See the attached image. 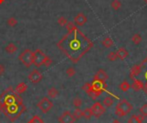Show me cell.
I'll use <instances>...</instances> for the list:
<instances>
[{"mask_svg": "<svg viewBox=\"0 0 147 123\" xmlns=\"http://www.w3.org/2000/svg\"><path fill=\"white\" fill-rule=\"evenodd\" d=\"M139 66H140V73L139 74H143V78H144V80H141L144 84L143 90L147 95V57L141 62V64Z\"/></svg>", "mask_w": 147, "mask_h": 123, "instance_id": "7", "label": "cell"}, {"mask_svg": "<svg viewBox=\"0 0 147 123\" xmlns=\"http://www.w3.org/2000/svg\"><path fill=\"white\" fill-rule=\"evenodd\" d=\"M33 51L31 49H25L20 55L19 60L27 67L29 68L33 65Z\"/></svg>", "mask_w": 147, "mask_h": 123, "instance_id": "4", "label": "cell"}, {"mask_svg": "<svg viewBox=\"0 0 147 123\" xmlns=\"http://www.w3.org/2000/svg\"><path fill=\"white\" fill-rule=\"evenodd\" d=\"M65 28H66L67 32H72V31H74L75 29H78L77 26H76V24H75L74 23H72V22L67 23V24L65 25Z\"/></svg>", "mask_w": 147, "mask_h": 123, "instance_id": "28", "label": "cell"}, {"mask_svg": "<svg viewBox=\"0 0 147 123\" xmlns=\"http://www.w3.org/2000/svg\"><path fill=\"white\" fill-rule=\"evenodd\" d=\"M102 94V93L98 92V91H96V90H94L93 89H92V90L88 93V95L90 96V97L92 100H96V99H97V97H98V96H100Z\"/></svg>", "mask_w": 147, "mask_h": 123, "instance_id": "25", "label": "cell"}, {"mask_svg": "<svg viewBox=\"0 0 147 123\" xmlns=\"http://www.w3.org/2000/svg\"><path fill=\"white\" fill-rule=\"evenodd\" d=\"M75 121H76V118L74 117L73 114H71L68 110L65 111L59 118V123H74Z\"/></svg>", "mask_w": 147, "mask_h": 123, "instance_id": "9", "label": "cell"}, {"mask_svg": "<svg viewBox=\"0 0 147 123\" xmlns=\"http://www.w3.org/2000/svg\"><path fill=\"white\" fill-rule=\"evenodd\" d=\"M88 19L86 17V16L84 13H78L75 17H74V23L77 26H84L86 23H87Z\"/></svg>", "mask_w": 147, "mask_h": 123, "instance_id": "11", "label": "cell"}, {"mask_svg": "<svg viewBox=\"0 0 147 123\" xmlns=\"http://www.w3.org/2000/svg\"><path fill=\"white\" fill-rule=\"evenodd\" d=\"M116 53H117L118 59H121V60H124V59H125L126 58H127L128 55H129V53H128V52L126 51V49L124 48V47H120V48L117 50Z\"/></svg>", "mask_w": 147, "mask_h": 123, "instance_id": "15", "label": "cell"}, {"mask_svg": "<svg viewBox=\"0 0 147 123\" xmlns=\"http://www.w3.org/2000/svg\"><path fill=\"white\" fill-rule=\"evenodd\" d=\"M47 58V55L41 50V49H36L33 53V65H35L36 67H40L43 66L44 61Z\"/></svg>", "mask_w": 147, "mask_h": 123, "instance_id": "5", "label": "cell"}, {"mask_svg": "<svg viewBox=\"0 0 147 123\" xmlns=\"http://www.w3.org/2000/svg\"><path fill=\"white\" fill-rule=\"evenodd\" d=\"M102 46H103L104 47L108 48V47H111L114 45V41H113V40H112L110 37H106L105 39L102 40Z\"/></svg>", "mask_w": 147, "mask_h": 123, "instance_id": "20", "label": "cell"}, {"mask_svg": "<svg viewBox=\"0 0 147 123\" xmlns=\"http://www.w3.org/2000/svg\"><path fill=\"white\" fill-rule=\"evenodd\" d=\"M82 90H84V91H85L87 94L92 90V86H91V84L90 83H85L84 85H83V87H82Z\"/></svg>", "mask_w": 147, "mask_h": 123, "instance_id": "35", "label": "cell"}, {"mask_svg": "<svg viewBox=\"0 0 147 123\" xmlns=\"http://www.w3.org/2000/svg\"><path fill=\"white\" fill-rule=\"evenodd\" d=\"M18 23V21L15 18V17H10L8 20H7V24L10 26V27H15L17 26Z\"/></svg>", "mask_w": 147, "mask_h": 123, "instance_id": "31", "label": "cell"}, {"mask_svg": "<svg viewBox=\"0 0 147 123\" xmlns=\"http://www.w3.org/2000/svg\"><path fill=\"white\" fill-rule=\"evenodd\" d=\"M58 48L73 63H78L93 47V42L78 29L68 32L58 43Z\"/></svg>", "mask_w": 147, "mask_h": 123, "instance_id": "1", "label": "cell"}, {"mask_svg": "<svg viewBox=\"0 0 147 123\" xmlns=\"http://www.w3.org/2000/svg\"><path fill=\"white\" fill-rule=\"evenodd\" d=\"M92 116H93V114H92V110L90 108H86L84 110H83V117L84 118L90 120Z\"/></svg>", "mask_w": 147, "mask_h": 123, "instance_id": "22", "label": "cell"}, {"mask_svg": "<svg viewBox=\"0 0 147 123\" xmlns=\"http://www.w3.org/2000/svg\"><path fill=\"white\" fill-rule=\"evenodd\" d=\"M5 68L3 65L0 64V76H2L4 73H5Z\"/></svg>", "mask_w": 147, "mask_h": 123, "instance_id": "40", "label": "cell"}, {"mask_svg": "<svg viewBox=\"0 0 147 123\" xmlns=\"http://www.w3.org/2000/svg\"><path fill=\"white\" fill-rule=\"evenodd\" d=\"M132 41L134 45H139L142 41V37L139 34H134L132 37Z\"/></svg>", "mask_w": 147, "mask_h": 123, "instance_id": "23", "label": "cell"}, {"mask_svg": "<svg viewBox=\"0 0 147 123\" xmlns=\"http://www.w3.org/2000/svg\"><path fill=\"white\" fill-rule=\"evenodd\" d=\"M131 87H132V89L133 90H135V91H139V90H143V88H144V84H143V82H142L141 80H139V79H134L132 84L131 85Z\"/></svg>", "mask_w": 147, "mask_h": 123, "instance_id": "14", "label": "cell"}, {"mask_svg": "<svg viewBox=\"0 0 147 123\" xmlns=\"http://www.w3.org/2000/svg\"><path fill=\"white\" fill-rule=\"evenodd\" d=\"M91 86H92V89L94 90L101 92V93H102L103 90L106 89L105 82H101V81H98V80H93V82L91 84Z\"/></svg>", "mask_w": 147, "mask_h": 123, "instance_id": "12", "label": "cell"}, {"mask_svg": "<svg viewBox=\"0 0 147 123\" xmlns=\"http://www.w3.org/2000/svg\"><path fill=\"white\" fill-rule=\"evenodd\" d=\"M128 123H139L138 119H137V115H132L129 120H128Z\"/></svg>", "mask_w": 147, "mask_h": 123, "instance_id": "38", "label": "cell"}, {"mask_svg": "<svg viewBox=\"0 0 147 123\" xmlns=\"http://www.w3.org/2000/svg\"><path fill=\"white\" fill-rule=\"evenodd\" d=\"M4 2V0H0V4H2Z\"/></svg>", "mask_w": 147, "mask_h": 123, "instance_id": "42", "label": "cell"}, {"mask_svg": "<svg viewBox=\"0 0 147 123\" xmlns=\"http://www.w3.org/2000/svg\"><path fill=\"white\" fill-rule=\"evenodd\" d=\"M144 118L145 117L143 114H139L138 115H137V119H138V120L139 123H143V121L144 120Z\"/></svg>", "mask_w": 147, "mask_h": 123, "instance_id": "39", "label": "cell"}, {"mask_svg": "<svg viewBox=\"0 0 147 123\" xmlns=\"http://www.w3.org/2000/svg\"><path fill=\"white\" fill-rule=\"evenodd\" d=\"M72 103H73V106H74L76 108H80V107L82 106V104H83V101H82V99H81L80 97L76 96V97L73 99Z\"/></svg>", "mask_w": 147, "mask_h": 123, "instance_id": "27", "label": "cell"}, {"mask_svg": "<svg viewBox=\"0 0 147 123\" xmlns=\"http://www.w3.org/2000/svg\"><path fill=\"white\" fill-rule=\"evenodd\" d=\"M28 90V84L24 82H22L20 84H18L15 89V90L18 93V94H23L26 90Z\"/></svg>", "mask_w": 147, "mask_h": 123, "instance_id": "16", "label": "cell"}, {"mask_svg": "<svg viewBox=\"0 0 147 123\" xmlns=\"http://www.w3.org/2000/svg\"><path fill=\"white\" fill-rule=\"evenodd\" d=\"M107 58H108V59L109 61H115V60L118 59V56H117L116 52H110V53L108 54Z\"/></svg>", "mask_w": 147, "mask_h": 123, "instance_id": "33", "label": "cell"}, {"mask_svg": "<svg viewBox=\"0 0 147 123\" xmlns=\"http://www.w3.org/2000/svg\"><path fill=\"white\" fill-rule=\"evenodd\" d=\"M112 123H121V122L120 120H114Z\"/></svg>", "mask_w": 147, "mask_h": 123, "instance_id": "41", "label": "cell"}, {"mask_svg": "<svg viewBox=\"0 0 147 123\" xmlns=\"http://www.w3.org/2000/svg\"><path fill=\"white\" fill-rule=\"evenodd\" d=\"M108 73L102 69L98 70L97 72L94 76V80H98V81H101V82H106L108 80Z\"/></svg>", "mask_w": 147, "mask_h": 123, "instance_id": "13", "label": "cell"}, {"mask_svg": "<svg viewBox=\"0 0 147 123\" xmlns=\"http://www.w3.org/2000/svg\"><path fill=\"white\" fill-rule=\"evenodd\" d=\"M52 64H53V60H52L48 56H47V58H46V59H45V61H44L43 66H45L46 67H49Z\"/></svg>", "mask_w": 147, "mask_h": 123, "instance_id": "37", "label": "cell"}, {"mask_svg": "<svg viewBox=\"0 0 147 123\" xmlns=\"http://www.w3.org/2000/svg\"><path fill=\"white\" fill-rule=\"evenodd\" d=\"M132 110V105L126 99H122L115 107V114L120 117H124Z\"/></svg>", "mask_w": 147, "mask_h": 123, "instance_id": "3", "label": "cell"}, {"mask_svg": "<svg viewBox=\"0 0 147 123\" xmlns=\"http://www.w3.org/2000/svg\"><path fill=\"white\" fill-rule=\"evenodd\" d=\"M0 108L13 121L23 114L25 107L23 104V99L20 94L10 87L0 96Z\"/></svg>", "mask_w": 147, "mask_h": 123, "instance_id": "2", "label": "cell"}, {"mask_svg": "<svg viewBox=\"0 0 147 123\" xmlns=\"http://www.w3.org/2000/svg\"><path fill=\"white\" fill-rule=\"evenodd\" d=\"M42 78H43L42 73L39 70H37V69L33 70L29 73V80L31 83H33V84H38V83H40L42 80Z\"/></svg>", "mask_w": 147, "mask_h": 123, "instance_id": "10", "label": "cell"}, {"mask_svg": "<svg viewBox=\"0 0 147 123\" xmlns=\"http://www.w3.org/2000/svg\"><path fill=\"white\" fill-rule=\"evenodd\" d=\"M130 88H131V84H130L127 81H123V82L120 84V89L123 92L127 91Z\"/></svg>", "mask_w": 147, "mask_h": 123, "instance_id": "24", "label": "cell"}, {"mask_svg": "<svg viewBox=\"0 0 147 123\" xmlns=\"http://www.w3.org/2000/svg\"><path fill=\"white\" fill-rule=\"evenodd\" d=\"M144 2L145 4H147V0H144Z\"/></svg>", "mask_w": 147, "mask_h": 123, "instance_id": "43", "label": "cell"}, {"mask_svg": "<svg viewBox=\"0 0 147 123\" xmlns=\"http://www.w3.org/2000/svg\"><path fill=\"white\" fill-rule=\"evenodd\" d=\"M67 23H68V21H67V19H66L65 17H59V19H58V23H59V25L61 26V27L65 26V25L67 24Z\"/></svg>", "mask_w": 147, "mask_h": 123, "instance_id": "34", "label": "cell"}, {"mask_svg": "<svg viewBox=\"0 0 147 123\" xmlns=\"http://www.w3.org/2000/svg\"><path fill=\"white\" fill-rule=\"evenodd\" d=\"M59 95V90L56 89L55 87H51L47 90V96L50 98H56V97H58Z\"/></svg>", "mask_w": 147, "mask_h": 123, "instance_id": "18", "label": "cell"}, {"mask_svg": "<svg viewBox=\"0 0 147 123\" xmlns=\"http://www.w3.org/2000/svg\"><path fill=\"white\" fill-rule=\"evenodd\" d=\"M37 107L43 114H47L52 109V108L53 107V103L48 97L45 96L37 103Z\"/></svg>", "mask_w": 147, "mask_h": 123, "instance_id": "6", "label": "cell"}, {"mask_svg": "<svg viewBox=\"0 0 147 123\" xmlns=\"http://www.w3.org/2000/svg\"><path fill=\"white\" fill-rule=\"evenodd\" d=\"M65 73L68 78H72L76 74V70L73 67H68L65 71Z\"/></svg>", "mask_w": 147, "mask_h": 123, "instance_id": "32", "label": "cell"}, {"mask_svg": "<svg viewBox=\"0 0 147 123\" xmlns=\"http://www.w3.org/2000/svg\"><path fill=\"white\" fill-rule=\"evenodd\" d=\"M111 7L114 11H119L121 7V3L119 0H113L111 3Z\"/></svg>", "mask_w": 147, "mask_h": 123, "instance_id": "26", "label": "cell"}, {"mask_svg": "<svg viewBox=\"0 0 147 123\" xmlns=\"http://www.w3.org/2000/svg\"><path fill=\"white\" fill-rule=\"evenodd\" d=\"M139 113H140L141 114H143L144 117H146V116H147V103L144 104V105L140 108V109H139Z\"/></svg>", "mask_w": 147, "mask_h": 123, "instance_id": "36", "label": "cell"}, {"mask_svg": "<svg viewBox=\"0 0 147 123\" xmlns=\"http://www.w3.org/2000/svg\"><path fill=\"white\" fill-rule=\"evenodd\" d=\"M113 103H114V101H113L112 97H110V96H106V97L103 99V101H102V105H103L105 108H109V107H111V106L113 105Z\"/></svg>", "mask_w": 147, "mask_h": 123, "instance_id": "21", "label": "cell"}, {"mask_svg": "<svg viewBox=\"0 0 147 123\" xmlns=\"http://www.w3.org/2000/svg\"><path fill=\"white\" fill-rule=\"evenodd\" d=\"M73 115L74 117L76 118V120H78V119H81L83 117V110L80 109V108H78L74 110L73 112Z\"/></svg>", "mask_w": 147, "mask_h": 123, "instance_id": "29", "label": "cell"}, {"mask_svg": "<svg viewBox=\"0 0 147 123\" xmlns=\"http://www.w3.org/2000/svg\"><path fill=\"white\" fill-rule=\"evenodd\" d=\"M140 73V66L139 65H135L134 66H132V68L131 69L130 72V78H132L133 77H138Z\"/></svg>", "mask_w": 147, "mask_h": 123, "instance_id": "17", "label": "cell"}, {"mask_svg": "<svg viewBox=\"0 0 147 123\" xmlns=\"http://www.w3.org/2000/svg\"><path fill=\"white\" fill-rule=\"evenodd\" d=\"M18 47H17V45H15L14 43L11 42L9 43L6 47H5V51L8 53H14L17 51Z\"/></svg>", "mask_w": 147, "mask_h": 123, "instance_id": "19", "label": "cell"}, {"mask_svg": "<svg viewBox=\"0 0 147 123\" xmlns=\"http://www.w3.org/2000/svg\"><path fill=\"white\" fill-rule=\"evenodd\" d=\"M90 108L92 110L93 116H95L96 118L101 117L105 113V111H106V108L102 105V103H101L99 102H95Z\"/></svg>", "mask_w": 147, "mask_h": 123, "instance_id": "8", "label": "cell"}, {"mask_svg": "<svg viewBox=\"0 0 147 123\" xmlns=\"http://www.w3.org/2000/svg\"><path fill=\"white\" fill-rule=\"evenodd\" d=\"M28 123H45V122L39 115H35Z\"/></svg>", "mask_w": 147, "mask_h": 123, "instance_id": "30", "label": "cell"}]
</instances>
